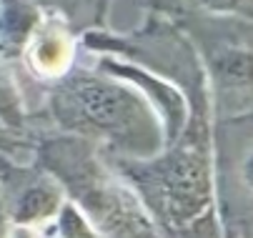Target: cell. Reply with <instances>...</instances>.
Returning <instances> with one entry per match:
<instances>
[{
	"mask_svg": "<svg viewBox=\"0 0 253 238\" xmlns=\"http://www.w3.org/2000/svg\"><path fill=\"white\" fill-rule=\"evenodd\" d=\"M208 108V98L193 100L186 130L156 156L113 160L161 238H223Z\"/></svg>",
	"mask_w": 253,
	"mask_h": 238,
	"instance_id": "1",
	"label": "cell"
},
{
	"mask_svg": "<svg viewBox=\"0 0 253 238\" xmlns=\"http://www.w3.org/2000/svg\"><path fill=\"white\" fill-rule=\"evenodd\" d=\"M50 85L55 125L113 160H143L166 146L158 113L126 80L95 65H73Z\"/></svg>",
	"mask_w": 253,
	"mask_h": 238,
	"instance_id": "2",
	"label": "cell"
},
{
	"mask_svg": "<svg viewBox=\"0 0 253 238\" xmlns=\"http://www.w3.org/2000/svg\"><path fill=\"white\" fill-rule=\"evenodd\" d=\"M191 33V45L201 60L211 106L221 120L251 113V20L180 15Z\"/></svg>",
	"mask_w": 253,
	"mask_h": 238,
	"instance_id": "3",
	"label": "cell"
},
{
	"mask_svg": "<svg viewBox=\"0 0 253 238\" xmlns=\"http://www.w3.org/2000/svg\"><path fill=\"white\" fill-rule=\"evenodd\" d=\"M18 50L25 71L38 83H55L78 63V38L60 10L53 8L38 10Z\"/></svg>",
	"mask_w": 253,
	"mask_h": 238,
	"instance_id": "4",
	"label": "cell"
},
{
	"mask_svg": "<svg viewBox=\"0 0 253 238\" xmlns=\"http://www.w3.org/2000/svg\"><path fill=\"white\" fill-rule=\"evenodd\" d=\"M8 163L3 165V200H5V218L13 226H33L48 228L65 203V188L53 178L45 168L38 173H30L25 163H18L20 181L13 183L8 176Z\"/></svg>",
	"mask_w": 253,
	"mask_h": 238,
	"instance_id": "5",
	"label": "cell"
},
{
	"mask_svg": "<svg viewBox=\"0 0 253 238\" xmlns=\"http://www.w3.org/2000/svg\"><path fill=\"white\" fill-rule=\"evenodd\" d=\"M0 123L5 128L28 135V103H25V90L10 68L0 58Z\"/></svg>",
	"mask_w": 253,
	"mask_h": 238,
	"instance_id": "6",
	"label": "cell"
},
{
	"mask_svg": "<svg viewBox=\"0 0 253 238\" xmlns=\"http://www.w3.org/2000/svg\"><path fill=\"white\" fill-rule=\"evenodd\" d=\"M156 8L163 13L180 15H213V18H243L251 20L253 0H156Z\"/></svg>",
	"mask_w": 253,
	"mask_h": 238,
	"instance_id": "7",
	"label": "cell"
},
{
	"mask_svg": "<svg viewBox=\"0 0 253 238\" xmlns=\"http://www.w3.org/2000/svg\"><path fill=\"white\" fill-rule=\"evenodd\" d=\"M48 238H105L103 231L90 221V216L78 206L76 200L65 198L58 216L45 228Z\"/></svg>",
	"mask_w": 253,
	"mask_h": 238,
	"instance_id": "8",
	"label": "cell"
},
{
	"mask_svg": "<svg viewBox=\"0 0 253 238\" xmlns=\"http://www.w3.org/2000/svg\"><path fill=\"white\" fill-rule=\"evenodd\" d=\"M35 156V148L30 146L28 135L15 133L0 123V160H10V163H30Z\"/></svg>",
	"mask_w": 253,
	"mask_h": 238,
	"instance_id": "9",
	"label": "cell"
},
{
	"mask_svg": "<svg viewBox=\"0 0 253 238\" xmlns=\"http://www.w3.org/2000/svg\"><path fill=\"white\" fill-rule=\"evenodd\" d=\"M3 238H48V233L43 228H33V226H5Z\"/></svg>",
	"mask_w": 253,
	"mask_h": 238,
	"instance_id": "10",
	"label": "cell"
},
{
	"mask_svg": "<svg viewBox=\"0 0 253 238\" xmlns=\"http://www.w3.org/2000/svg\"><path fill=\"white\" fill-rule=\"evenodd\" d=\"M3 165H5V160H0V238H3L5 226H8V218H5V200H3Z\"/></svg>",
	"mask_w": 253,
	"mask_h": 238,
	"instance_id": "11",
	"label": "cell"
},
{
	"mask_svg": "<svg viewBox=\"0 0 253 238\" xmlns=\"http://www.w3.org/2000/svg\"><path fill=\"white\" fill-rule=\"evenodd\" d=\"M5 55V45H3V38H0V58Z\"/></svg>",
	"mask_w": 253,
	"mask_h": 238,
	"instance_id": "12",
	"label": "cell"
}]
</instances>
